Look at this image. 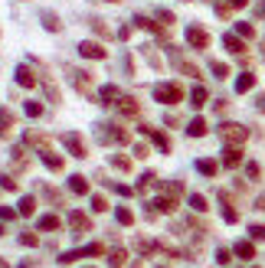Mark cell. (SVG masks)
Wrapping results in <instances>:
<instances>
[{
	"label": "cell",
	"mask_w": 265,
	"mask_h": 268,
	"mask_svg": "<svg viewBox=\"0 0 265 268\" xmlns=\"http://www.w3.org/2000/svg\"><path fill=\"white\" fill-rule=\"evenodd\" d=\"M154 98L161 105H177L183 98V88L177 85V82H161V85H154Z\"/></svg>",
	"instance_id": "cell-1"
},
{
	"label": "cell",
	"mask_w": 265,
	"mask_h": 268,
	"mask_svg": "<svg viewBox=\"0 0 265 268\" xmlns=\"http://www.w3.org/2000/svg\"><path fill=\"white\" fill-rule=\"evenodd\" d=\"M220 138L226 141V144H245L249 131H245L243 124H236V121H226V124H220Z\"/></svg>",
	"instance_id": "cell-2"
},
{
	"label": "cell",
	"mask_w": 265,
	"mask_h": 268,
	"mask_svg": "<svg viewBox=\"0 0 265 268\" xmlns=\"http://www.w3.org/2000/svg\"><path fill=\"white\" fill-rule=\"evenodd\" d=\"M105 252V246H99V242H92V246H85V248H76V252H66V255L59 258V262H79V258H88V255H102Z\"/></svg>",
	"instance_id": "cell-3"
},
{
	"label": "cell",
	"mask_w": 265,
	"mask_h": 268,
	"mask_svg": "<svg viewBox=\"0 0 265 268\" xmlns=\"http://www.w3.org/2000/svg\"><path fill=\"white\" fill-rule=\"evenodd\" d=\"M187 43L193 46V49H206V46H210V33L200 30V26H187Z\"/></svg>",
	"instance_id": "cell-4"
},
{
	"label": "cell",
	"mask_w": 265,
	"mask_h": 268,
	"mask_svg": "<svg viewBox=\"0 0 265 268\" xmlns=\"http://www.w3.org/2000/svg\"><path fill=\"white\" fill-rule=\"evenodd\" d=\"M69 79H72V85H76V92H79V95H88V92H92V75H88V72L69 69Z\"/></svg>",
	"instance_id": "cell-5"
},
{
	"label": "cell",
	"mask_w": 265,
	"mask_h": 268,
	"mask_svg": "<svg viewBox=\"0 0 265 268\" xmlns=\"http://www.w3.org/2000/svg\"><path fill=\"white\" fill-rule=\"evenodd\" d=\"M62 144L69 147V154H72V157H88V154H85V144H82V138H79L76 131L62 134Z\"/></svg>",
	"instance_id": "cell-6"
},
{
	"label": "cell",
	"mask_w": 265,
	"mask_h": 268,
	"mask_svg": "<svg viewBox=\"0 0 265 268\" xmlns=\"http://www.w3.org/2000/svg\"><path fill=\"white\" fill-rule=\"evenodd\" d=\"M69 226H72V236H85L88 229H92V226H88V216L85 213H69Z\"/></svg>",
	"instance_id": "cell-7"
},
{
	"label": "cell",
	"mask_w": 265,
	"mask_h": 268,
	"mask_svg": "<svg viewBox=\"0 0 265 268\" xmlns=\"http://www.w3.org/2000/svg\"><path fill=\"white\" fill-rule=\"evenodd\" d=\"M79 53L85 56V59H105V46L102 43H92V40H85V43H79Z\"/></svg>",
	"instance_id": "cell-8"
},
{
	"label": "cell",
	"mask_w": 265,
	"mask_h": 268,
	"mask_svg": "<svg viewBox=\"0 0 265 268\" xmlns=\"http://www.w3.org/2000/svg\"><path fill=\"white\" fill-rule=\"evenodd\" d=\"M17 85L20 88H36V75L30 72V65H17Z\"/></svg>",
	"instance_id": "cell-9"
},
{
	"label": "cell",
	"mask_w": 265,
	"mask_h": 268,
	"mask_svg": "<svg viewBox=\"0 0 265 268\" xmlns=\"http://www.w3.org/2000/svg\"><path fill=\"white\" fill-rule=\"evenodd\" d=\"M223 164H226V167H239V164H243V150H239V144H229V147L223 150Z\"/></svg>",
	"instance_id": "cell-10"
},
{
	"label": "cell",
	"mask_w": 265,
	"mask_h": 268,
	"mask_svg": "<svg viewBox=\"0 0 265 268\" xmlns=\"http://www.w3.org/2000/svg\"><path fill=\"white\" fill-rule=\"evenodd\" d=\"M69 190H72L76 196H88V180L82 177V173H72V177H69Z\"/></svg>",
	"instance_id": "cell-11"
},
{
	"label": "cell",
	"mask_w": 265,
	"mask_h": 268,
	"mask_svg": "<svg viewBox=\"0 0 265 268\" xmlns=\"http://www.w3.org/2000/svg\"><path fill=\"white\" fill-rule=\"evenodd\" d=\"M40 161H43L49 170H56V173H62V167H66V161H62V157H56L53 150H43V154H40Z\"/></svg>",
	"instance_id": "cell-12"
},
{
	"label": "cell",
	"mask_w": 265,
	"mask_h": 268,
	"mask_svg": "<svg viewBox=\"0 0 265 268\" xmlns=\"http://www.w3.org/2000/svg\"><path fill=\"white\" fill-rule=\"evenodd\" d=\"M99 98H102V105H115V102L122 98V92H118V85H102Z\"/></svg>",
	"instance_id": "cell-13"
},
{
	"label": "cell",
	"mask_w": 265,
	"mask_h": 268,
	"mask_svg": "<svg viewBox=\"0 0 265 268\" xmlns=\"http://www.w3.org/2000/svg\"><path fill=\"white\" fill-rule=\"evenodd\" d=\"M232 252H236L239 258H245V262H249V258H255V246L249 242V239H239V242L232 246Z\"/></svg>",
	"instance_id": "cell-14"
},
{
	"label": "cell",
	"mask_w": 265,
	"mask_h": 268,
	"mask_svg": "<svg viewBox=\"0 0 265 268\" xmlns=\"http://www.w3.org/2000/svg\"><path fill=\"white\" fill-rule=\"evenodd\" d=\"M252 88H255V75H252V72H243L239 79H236V92H239V95L252 92Z\"/></svg>",
	"instance_id": "cell-15"
},
{
	"label": "cell",
	"mask_w": 265,
	"mask_h": 268,
	"mask_svg": "<svg viewBox=\"0 0 265 268\" xmlns=\"http://www.w3.org/2000/svg\"><path fill=\"white\" fill-rule=\"evenodd\" d=\"M197 170L203 173V177H216L220 164H216V161H210V157H200V161H197Z\"/></svg>",
	"instance_id": "cell-16"
},
{
	"label": "cell",
	"mask_w": 265,
	"mask_h": 268,
	"mask_svg": "<svg viewBox=\"0 0 265 268\" xmlns=\"http://www.w3.org/2000/svg\"><path fill=\"white\" fill-rule=\"evenodd\" d=\"M141 131H144V134H151V141H154V144L164 150V154L170 150V138H167V134H161V131H151V128H141Z\"/></svg>",
	"instance_id": "cell-17"
},
{
	"label": "cell",
	"mask_w": 265,
	"mask_h": 268,
	"mask_svg": "<svg viewBox=\"0 0 265 268\" xmlns=\"http://www.w3.org/2000/svg\"><path fill=\"white\" fill-rule=\"evenodd\" d=\"M154 209H157V213H174V209H177V200H174V196H157V200H154Z\"/></svg>",
	"instance_id": "cell-18"
},
{
	"label": "cell",
	"mask_w": 265,
	"mask_h": 268,
	"mask_svg": "<svg viewBox=\"0 0 265 268\" xmlns=\"http://www.w3.org/2000/svg\"><path fill=\"white\" fill-rule=\"evenodd\" d=\"M206 98H210V95H206V88L197 85L193 92H190V105H193V108H203V105H206Z\"/></svg>",
	"instance_id": "cell-19"
},
{
	"label": "cell",
	"mask_w": 265,
	"mask_h": 268,
	"mask_svg": "<svg viewBox=\"0 0 265 268\" xmlns=\"http://www.w3.org/2000/svg\"><path fill=\"white\" fill-rule=\"evenodd\" d=\"M115 105H118V111H122V115H138V102H134V98H124L122 95Z\"/></svg>",
	"instance_id": "cell-20"
},
{
	"label": "cell",
	"mask_w": 265,
	"mask_h": 268,
	"mask_svg": "<svg viewBox=\"0 0 265 268\" xmlns=\"http://www.w3.org/2000/svg\"><path fill=\"white\" fill-rule=\"evenodd\" d=\"M187 134H190V138H203V134H206V121H203V118H193L187 124Z\"/></svg>",
	"instance_id": "cell-21"
},
{
	"label": "cell",
	"mask_w": 265,
	"mask_h": 268,
	"mask_svg": "<svg viewBox=\"0 0 265 268\" xmlns=\"http://www.w3.org/2000/svg\"><path fill=\"white\" fill-rule=\"evenodd\" d=\"M223 46H226V49H229V53H243L245 46H243V40H239V36H229V33H226V36H223Z\"/></svg>",
	"instance_id": "cell-22"
},
{
	"label": "cell",
	"mask_w": 265,
	"mask_h": 268,
	"mask_svg": "<svg viewBox=\"0 0 265 268\" xmlns=\"http://www.w3.org/2000/svg\"><path fill=\"white\" fill-rule=\"evenodd\" d=\"M13 121H17V118H13L10 108H0V134H7V131L13 128Z\"/></svg>",
	"instance_id": "cell-23"
},
{
	"label": "cell",
	"mask_w": 265,
	"mask_h": 268,
	"mask_svg": "<svg viewBox=\"0 0 265 268\" xmlns=\"http://www.w3.org/2000/svg\"><path fill=\"white\" fill-rule=\"evenodd\" d=\"M223 219H226V223H239V213L232 209V203H229L226 193H223Z\"/></svg>",
	"instance_id": "cell-24"
},
{
	"label": "cell",
	"mask_w": 265,
	"mask_h": 268,
	"mask_svg": "<svg viewBox=\"0 0 265 268\" xmlns=\"http://www.w3.org/2000/svg\"><path fill=\"white\" fill-rule=\"evenodd\" d=\"M36 226L46 229V232H53V229H59L62 223H59V216H40V223H36Z\"/></svg>",
	"instance_id": "cell-25"
},
{
	"label": "cell",
	"mask_w": 265,
	"mask_h": 268,
	"mask_svg": "<svg viewBox=\"0 0 265 268\" xmlns=\"http://www.w3.org/2000/svg\"><path fill=\"white\" fill-rule=\"evenodd\" d=\"M17 213H20V216H33V213H36V200H33V196H23Z\"/></svg>",
	"instance_id": "cell-26"
},
{
	"label": "cell",
	"mask_w": 265,
	"mask_h": 268,
	"mask_svg": "<svg viewBox=\"0 0 265 268\" xmlns=\"http://www.w3.org/2000/svg\"><path fill=\"white\" fill-rule=\"evenodd\" d=\"M115 219H118L122 226H131L134 223V213L128 209V206H118V209H115Z\"/></svg>",
	"instance_id": "cell-27"
},
{
	"label": "cell",
	"mask_w": 265,
	"mask_h": 268,
	"mask_svg": "<svg viewBox=\"0 0 265 268\" xmlns=\"http://www.w3.org/2000/svg\"><path fill=\"white\" fill-rule=\"evenodd\" d=\"M40 17H43V26H46V30H53V33L59 30V17H56L53 10H43Z\"/></svg>",
	"instance_id": "cell-28"
},
{
	"label": "cell",
	"mask_w": 265,
	"mask_h": 268,
	"mask_svg": "<svg viewBox=\"0 0 265 268\" xmlns=\"http://www.w3.org/2000/svg\"><path fill=\"white\" fill-rule=\"evenodd\" d=\"M190 206H193V213H206L210 206H206V196H200V193H190Z\"/></svg>",
	"instance_id": "cell-29"
},
{
	"label": "cell",
	"mask_w": 265,
	"mask_h": 268,
	"mask_svg": "<svg viewBox=\"0 0 265 268\" xmlns=\"http://www.w3.org/2000/svg\"><path fill=\"white\" fill-rule=\"evenodd\" d=\"M124 258H128V255H124L122 248H115V252H111V258H108V265L111 268H124Z\"/></svg>",
	"instance_id": "cell-30"
},
{
	"label": "cell",
	"mask_w": 265,
	"mask_h": 268,
	"mask_svg": "<svg viewBox=\"0 0 265 268\" xmlns=\"http://www.w3.org/2000/svg\"><path fill=\"white\" fill-rule=\"evenodd\" d=\"M236 33H239V36H245V40H252V36H255V26H252V23H236Z\"/></svg>",
	"instance_id": "cell-31"
},
{
	"label": "cell",
	"mask_w": 265,
	"mask_h": 268,
	"mask_svg": "<svg viewBox=\"0 0 265 268\" xmlns=\"http://www.w3.org/2000/svg\"><path fill=\"white\" fill-rule=\"evenodd\" d=\"M134 26H138V30H151V33H157V23H151L147 17H134Z\"/></svg>",
	"instance_id": "cell-32"
},
{
	"label": "cell",
	"mask_w": 265,
	"mask_h": 268,
	"mask_svg": "<svg viewBox=\"0 0 265 268\" xmlns=\"http://www.w3.org/2000/svg\"><path fill=\"white\" fill-rule=\"evenodd\" d=\"M20 246L36 248V246H40V236H33V232H23V236H20Z\"/></svg>",
	"instance_id": "cell-33"
},
{
	"label": "cell",
	"mask_w": 265,
	"mask_h": 268,
	"mask_svg": "<svg viewBox=\"0 0 265 268\" xmlns=\"http://www.w3.org/2000/svg\"><path fill=\"white\" fill-rule=\"evenodd\" d=\"M210 69H213L216 79H226V75H229V65H226V62H210Z\"/></svg>",
	"instance_id": "cell-34"
},
{
	"label": "cell",
	"mask_w": 265,
	"mask_h": 268,
	"mask_svg": "<svg viewBox=\"0 0 265 268\" xmlns=\"http://www.w3.org/2000/svg\"><path fill=\"white\" fill-rule=\"evenodd\" d=\"M111 167H115V170H131V161L118 154V157H111Z\"/></svg>",
	"instance_id": "cell-35"
},
{
	"label": "cell",
	"mask_w": 265,
	"mask_h": 268,
	"mask_svg": "<svg viewBox=\"0 0 265 268\" xmlns=\"http://www.w3.org/2000/svg\"><path fill=\"white\" fill-rule=\"evenodd\" d=\"M259 173H262V167H259L255 161H249V164H245V177H249V180H259Z\"/></svg>",
	"instance_id": "cell-36"
},
{
	"label": "cell",
	"mask_w": 265,
	"mask_h": 268,
	"mask_svg": "<svg viewBox=\"0 0 265 268\" xmlns=\"http://www.w3.org/2000/svg\"><path fill=\"white\" fill-rule=\"evenodd\" d=\"M26 115H30V118H40V115H43V105H40V102H26Z\"/></svg>",
	"instance_id": "cell-37"
},
{
	"label": "cell",
	"mask_w": 265,
	"mask_h": 268,
	"mask_svg": "<svg viewBox=\"0 0 265 268\" xmlns=\"http://www.w3.org/2000/svg\"><path fill=\"white\" fill-rule=\"evenodd\" d=\"M92 209H95V213H105V209H108V200H105V196H92Z\"/></svg>",
	"instance_id": "cell-38"
},
{
	"label": "cell",
	"mask_w": 265,
	"mask_h": 268,
	"mask_svg": "<svg viewBox=\"0 0 265 268\" xmlns=\"http://www.w3.org/2000/svg\"><path fill=\"white\" fill-rule=\"evenodd\" d=\"M151 183H157V177H154V173H144L141 180H138V190H141V193H144V190H147Z\"/></svg>",
	"instance_id": "cell-39"
},
{
	"label": "cell",
	"mask_w": 265,
	"mask_h": 268,
	"mask_svg": "<svg viewBox=\"0 0 265 268\" xmlns=\"http://www.w3.org/2000/svg\"><path fill=\"white\" fill-rule=\"evenodd\" d=\"M134 246H138V252H144V255H147V252H154V242H147V239H138V242H134Z\"/></svg>",
	"instance_id": "cell-40"
},
{
	"label": "cell",
	"mask_w": 265,
	"mask_h": 268,
	"mask_svg": "<svg viewBox=\"0 0 265 268\" xmlns=\"http://www.w3.org/2000/svg\"><path fill=\"white\" fill-rule=\"evenodd\" d=\"M229 248H220V252H216V262H220V265H229Z\"/></svg>",
	"instance_id": "cell-41"
},
{
	"label": "cell",
	"mask_w": 265,
	"mask_h": 268,
	"mask_svg": "<svg viewBox=\"0 0 265 268\" xmlns=\"http://www.w3.org/2000/svg\"><path fill=\"white\" fill-rule=\"evenodd\" d=\"M249 232H252V239H259V242H265V226H252Z\"/></svg>",
	"instance_id": "cell-42"
},
{
	"label": "cell",
	"mask_w": 265,
	"mask_h": 268,
	"mask_svg": "<svg viewBox=\"0 0 265 268\" xmlns=\"http://www.w3.org/2000/svg\"><path fill=\"white\" fill-rule=\"evenodd\" d=\"M115 186V193L118 196H131V186H124V183H111Z\"/></svg>",
	"instance_id": "cell-43"
},
{
	"label": "cell",
	"mask_w": 265,
	"mask_h": 268,
	"mask_svg": "<svg viewBox=\"0 0 265 268\" xmlns=\"http://www.w3.org/2000/svg\"><path fill=\"white\" fill-rule=\"evenodd\" d=\"M0 219H17V213H13L10 206H0Z\"/></svg>",
	"instance_id": "cell-44"
},
{
	"label": "cell",
	"mask_w": 265,
	"mask_h": 268,
	"mask_svg": "<svg viewBox=\"0 0 265 268\" xmlns=\"http://www.w3.org/2000/svg\"><path fill=\"white\" fill-rule=\"evenodd\" d=\"M0 186H3V190H10V193H13V190H17V180H10V177H3V180H0Z\"/></svg>",
	"instance_id": "cell-45"
},
{
	"label": "cell",
	"mask_w": 265,
	"mask_h": 268,
	"mask_svg": "<svg viewBox=\"0 0 265 268\" xmlns=\"http://www.w3.org/2000/svg\"><path fill=\"white\" fill-rule=\"evenodd\" d=\"M157 17H161V20H164L167 26H170V23H174V13H167V10H161V13H157Z\"/></svg>",
	"instance_id": "cell-46"
},
{
	"label": "cell",
	"mask_w": 265,
	"mask_h": 268,
	"mask_svg": "<svg viewBox=\"0 0 265 268\" xmlns=\"http://www.w3.org/2000/svg\"><path fill=\"white\" fill-rule=\"evenodd\" d=\"M245 3H249V0H229V7H236V10H239V7H245Z\"/></svg>",
	"instance_id": "cell-47"
},
{
	"label": "cell",
	"mask_w": 265,
	"mask_h": 268,
	"mask_svg": "<svg viewBox=\"0 0 265 268\" xmlns=\"http://www.w3.org/2000/svg\"><path fill=\"white\" fill-rule=\"evenodd\" d=\"M259 209H265V196H259Z\"/></svg>",
	"instance_id": "cell-48"
},
{
	"label": "cell",
	"mask_w": 265,
	"mask_h": 268,
	"mask_svg": "<svg viewBox=\"0 0 265 268\" xmlns=\"http://www.w3.org/2000/svg\"><path fill=\"white\" fill-rule=\"evenodd\" d=\"M259 111H265V98H259Z\"/></svg>",
	"instance_id": "cell-49"
},
{
	"label": "cell",
	"mask_w": 265,
	"mask_h": 268,
	"mask_svg": "<svg viewBox=\"0 0 265 268\" xmlns=\"http://www.w3.org/2000/svg\"><path fill=\"white\" fill-rule=\"evenodd\" d=\"M105 3H118V0H105Z\"/></svg>",
	"instance_id": "cell-50"
},
{
	"label": "cell",
	"mask_w": 265,
	"mask_h": 268,
	"mask_svg": "<svg viewBox=\"0 0 265 268\" xmlns=\"http://www.w3.org/2000/svg\"><path fill=\"white\" fill-rule=\"evenodd\" d=\"M0 236H3V226H0Z\"/></svg>",
	"instance_id": "cell-51"
},
{
	"label": "cell",
	"mask_w": 265,
	"mask_h": 268,
	"mask_svg": "<svg viewBox=\"0 0 265 268\" xmlns=\"http://www.w3.org/2000/svg\"><path fill=\"white\" fill-rule=\"evenodd\" d=\"M157 268H164V265H157Z\"/></svg>",
	"instance_id": "cell-52"
},
{
	"label": "cell",
	"mask_w": 265,
	"mask_h": 268,
	"mask_svg": "<svg viewBox=\"0 0 265 268\" xmlns=\"http://www.w3.org/2000/svg\"><path fill=\"white\" fill-rule=\"evenodd\" d=\"M252 268H255V265H252Z\"/></svg>",
	"instance_id": "cell-53"
}]
</instances>
